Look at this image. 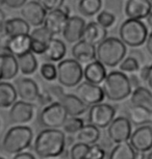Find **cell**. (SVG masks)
<instances>
[{
    "label": "cell",
    "mask_w": 152,
    "mask_h": 159,
    "mask_svg": "<svg viewBox=\"0 0 152 159\" xmlns=\"http://www.w3.org/2000/svg\"><path fill=\"white\" fill-rule=\"evenodd\" d=\"M66 149V134L58 129L44 128L34 142L35 153L40 158L49 159L61 156Z\"/></svg>",
    "instance_id": "cell-1"
},
{
    "label": "cell",
    "mask_w": 152,
    "mask_h": 159,
    "mask_svg": "<svg viewBox=\"0 0 152 159\" xmlns=\"http://www.w3.org/2000/svg\"><path fill=\"white\" fill-rule=\"evenodd\" d=\"M127 54V47L119 38H106L96 46V59L105 67L115 68Z\"/></svg>",
    "instance_id": "cell-2"
},
{
    "label": "cell",
    "mask_w": 152,
    "mask_h": 159,
    "mask_svg": "<svg viewBox=\"0 0 152 159\" xmlns=\"http://www.w3.org/2000/svg\"><path fill=\"white\" fill-rule=\"evenodd\" d=\"M34 132L26 125H15L4 134L1 147L7 154H18L24 152L31 146Z\"/></svg>",
    "instance_id": "cell-3"
},
{
    "label": "cell",
    "mask_w": 152,
    "mask_h": 159,
    "mask_svg": "<svg viewBox=\"0 0 152 159\" xmlns=\"http://www.w3.org/2000/svg\"><path fill=\"white\" fill-rule=\"evenodd\" d=\"M102 89L105 98L113 102L125 100L132 92L129 77L120 70H114L106 75Z\"/></svg>",
    "instance_id": "cell-4"
},
{
    "label": "cell",
    "mask_w": 152,
    "mask_h": 159,
    "mask_svg": "<svg viewBox=\"0 0 152 159\" xmlns=\"http://www.w3.org/2000/svg\"><path fill=\"white\" fill-rule=\"evenodd\" d=\"M148 34L147 26L142 20L126 19L119 29V39L126 47L138 48L145 44Z\"/></svg>",
    "instance_id": "cell-5"
},
{
    "label": "cell",
    "mask_w": 152,
    "mask_h": 159,
    "mask_svg": "<svg viewBox=\"0 0 152 159\" xmlns=\"http://www.w3.org/2000/svg\"><path fill=\"white\" fill-rule=\"evenodd\" d=\"M58 83L65 88H76L83 78V69L81 64L74 58L62 59L58 67Z\"/></svg>",
    "instance_id": "cell-6"
},
{
    "label": "cell",
    "mask_w": 152,
    "mask_h": 159,
    "mask_svg": "<svg viewBox=\"0 0 152 159\" xmlns=\"http://www.w3.org/2000/svg\"><path fill=\"white\" fill-rule=\"evenodd\" d=\"M68 115L61 102L53 101L46 105L39 115V123L43 128L58 129L62 128Z\"/></svg>",
    "instance_id": "cell-7"
},
{
    "label": "cell",
    "mask_w": 152,
    "mask_h": 159,
    "mask_svg": "<svg viewBox=\"0 0 152 159\" xmlns=\"http://www.w3.org/2000/svg\"><path fill=\"white\" fill-rule=\"evenodd\" d=\"M116 116V108L108 103H98L92 105L88 112L89 124L99 129L107 128Z\"/></svg>",
    "instance_id": "cell-8"
},
{
    "label": "cell",
    "mask_w": 152,
    "mask_h": 159,
    "mask_svg": "<svg viewBox=\"0 0 152 159\" xmlns=\"http://www.w3.org/2000/svg\"><path fill=\"white\" fill-rule=\"evenodd\" d=\"M132 133L131 123L127 116H118L107 127V135L114 143H126Z\"/></svg>",
    "instance_id": "cell-9"
},
{
    "label": "cell",
    "mask_w": 152,
    "mask_h": 159,
    "mask_svg": "<svg viewBox=\"0 0 152 159\" xmlns=\"http://www.w3.org/2000/svg\"><path fill=\"white\" fill-rule=\"evenodd\" d=\"M76 96L88 106L103 102L105 99L102 86L93 84L88 81L80 82L75 89Z\"/></svg>",
    "instance_id": "cell-10"
},
{
    "label": "cell",
    "mask_w": 152,
    "mask_h": 159,
    "mask_svg": "<svg viewBox=\"0 0 152 159\" xmlns=\"http://www.w3.org/2000/svg\"><path fill=\"white\" fill-rule=\"evenodd\" d=\"M35 115V105L22 100L16 101L10 107L8 118L14 125H25L29 123Z\"/></svg>",
    "instance_id": "cell-11"
},
{
    "label": "cell",
    "mask_w": 152,
    "mask_h": 159,
    "mask_svg": "<svg viewBox=\"0 0 152 159\" xmlns=\"http://www.w3.org/2000/svg\"><path fill=\"white\" fill-rule=\"evenodd\" d=\"M69 18V10L65 7L56 8V10L53 11H47L43 26H45L53 35L61 34L62 30H64Z\"/></svg>",
    "instance_id": "cell-12"
},
{
    "label": "cell",
    "mask_w": 152,
    "mask_h": 159,
    "mask_svg": "<svg viewBox=\"0 0 152 159\" xmlns=\"http://www.w3.org/2000/svg\"><path fill=\"white\" fill-rule=\"evenodd\" d=\"M128 143L136 152H150L152 150V126L144 125L136 127L132 131Z\"/></svg>",
    "instance_id": "cell-13"
},
{
    "label": "cell",
    "mask_w": 152,
    "mask_h": 159,
    "mask_svg": "<svg viewBox=\"0 0 152 159\" xmlns=\"http://www.w3.org/2000/svg\"><path fill=\"white\" fill-rule=\"evenodd\" d=\"M15 88H16L17 95L22 101L29 102L34 104L38 102L39 97L41 95V91L39 89L38 83L34 79L28 77H21L15 81Z\"/></svg>",
    "instance_id": "cell-14"
},
{
    "label": "cell",
    "mask_w": 152,
    "mask_h": 159,
    "mask_svg": "<svg viewBox=\"0 0 152 159\" xmlns=\"http://www.w3.org/2000/svg\"><path fill=\"white\" fill-rule=\"evenodd\" d=\"M47 11L37 0H30L21 7V16L29 25L39 27L44 24Z\"/></svg>",
    "instance_id": "cell-15"
},
{
    "label": "cell",
    "mask_w": 152,
    "mask_h": 159,
    "mask_svg": "<svg viewBox=\"0 0 152 159\" xmlns=\"http://www.w3.org/2000/svg\"><path fill=\"white\" fill-rule=\"evenodd\" d=\"M85 21L79 16H70L67 21L62 34L68 43H76L81 40L83 29L85 27Z\"/></svg>",
    "instance_id": "cell-16"
},
{
    "label": "cell",
    "mask_w": 152,
    "mask_h": 159,
    "mask_svg": "<svg viewBox=\"0 0 152 159\" xmlns=\"http://www.w3.org/2000/svg\"><path fill=\"white\" fill-rule=\"evenodd\" d=\"M152 10V4L149 0H127L124 11L128 19L143 20L146 19Z\"/></svg>",
    "instance_id": "cell-17"
},
{
    "label": "cell",
    "mask_w": 152,
    "mask_h": 159,
    "mask_svg": "<svg viewBox=\"0 0 152 159\" xmlns=\"http://www.w3.org/2000/svg\"><path fill=\"white\" fill-rule=\"evenodd\" d=\"M31 38L29 34H20L16 37L8 38L5 41L4 49L7 52L14 56H20L27 52H30Z\"/></svg>",
    "instance_id": "cell-18"
},
{
    "label": "cell",
    "mask_w": 152,
    "mask_h": 159,
    "mask_svg": "<svg viewBox=\"0 0 152 159\" xmlns=\"http://www.w3.org/2000/svg\"><path fill=\"white\" fill-rule=\"evenodd\" d=\"M145 65V56L141 50L138 48H132L128 52V55L123 58L119 64V70L123 73H136L139 72L141 67Z\"/></svg>",
    "instance_id": "cell-19"
},
{
    "label": "cell",
    "mask_w": 152,
    "mask_h": 159,
    "mask_svg": "<svg viewBox=\"0 0 152 159\" xmlns=\"http://www.w3.org/2000/svg\"><path fill=\"white\" fill-rule=\"evenodd\" d=\"M106 75L105 66L101 64L98 59H94L86 64L83 69V78L85 79V81L93 83V84H102L106 78Z\"/></svg>",
    "instance_id": "cell-20"
},
{
    "label": "cell",
    "mask_w": 152,
    "mask_h": 159,
    "mask_svg": "<svg viewBox=\"0 0 152 159\" xmlns=\"http://www.w3.org/2000/svg\"><path fill=\"white\" fill-rule=\"evenodd\" d=\"M19 73L17 57L8 52L0 53V81L14 79Z\"/></svg>",
    "instance_id": "cell-21"
},
{
    "label": "cell",
    "mask_w": 152,
    "mask_h": 159,
    "mask_svg": "<svg viewBox=\"0 0 152 159\" xmlns=\"http://www.w3.org/2000/svg\"><path fill=\"white\" fill-rule=\"evenodd\" d=\"M71 53L73 55V58L79 61L80 64L81 62L89 64L96 59V46L83 40H80L74 44Z\"/></svg>",
    "instance_id": "cell-22"
},
{
    "label": "cell",
    "mask_w": 152,
    "mask_h": 159,
    "mask_svg": "<svg viewBox=\"0 0 152 159\" xmlns=\"http://www.w3.org/2000/svg\"><path fill=\"white\" fill-rule=\"evenodd\" d=\"M58 102H61L64 106L68 116H80L83 113H85L89 108L88 105H85L74 94H66L65 93Z\"/></svg>",
    "instance_id": "cell-23"
},
{
    "label": "cell",
    "mask_w": 152,
    "mask_h": 159,
    "mask_svg": "<svg viewBox=\"0 0 152 159\" xmlns=\"http://www.w3.org/2000/svg\"><path fill=\"white\" fill-rule=\"evenodd\" d=\"M106 38L107 29L99 25L96 21H91V22L85 24V27L82 32L81 40L97 46L98 44L101 43Z\"/></svg>",
    "instance_id": "cell-24"
},
{
    "label": "cell",
    "mask_w": 152,
    "mask_h": 159,
    "mask_svg": "<svg viewBox=\"0 0 152 159\" xmlns=\"http://www.w3.org/2000/svg\"><path fill=\"white\" fill-rule=\"evenodd\" d=\"M2 31L7 38L16 37L20 34H29L30 25L23 18H11V19L5 20Z\"/></svg>",
    "instance_id": "cell-25"
},
{
    "label": "cell",
    "mask_w": 152,
    "mask_h": 159,
    "mask_svg": "<svg viewBox=\"0 0 152 159\" xmlns=\"http://www.w3.org/2000/svg\"><path fill=\"white\" fill-rule=\"evenodd\" d=\"M128 120L136 127L152 124V109L138 105H130L128 108Z\"/></svg>",
    "instance_id": "cell-26"
},
{
    "label": "cell",
    "mask_w": 152,
    "mask_h": 159,
    "mask_svg": "<svg viewBox=\"0 0 152 159\" xmlns=\"http://www.w3.org/2000/svg\"><path fill=\"white\" fill-rule=\"evenodd\" d=\"M67 53V47L66 44L64 43L59 39L52 38L49 41L48 45H47L46 51L43 54L45 57L50 62H59L62 61Z\"/></svg>",
    "instance_id": "cell-27"
},
{
    "label": "cell",
    "mask_w": 152,
    "mask_h": 159,
    "mask_svg": "<svg viewBox=\"0 0 152 159\" xmlns=\"http://www.w3.org/2000/svg\"><path fill=\"white\" fill-rule=\"evenodd\" d=\"M17 99V91L13 83L0 81V108H10Z\"/></svg>",
    "instance_id": "cell-28"
},
{
    "label": "cell",
    "mask_w": 152,
    "mask_h": 159,
    "mask_svg": "<svg viewBox=\"0 0 152 159\" xmlns=\"http://www.w3.org/2000/svg\"><path fill=\"white\" fill-rule=\"evenodd\" d=\"M130 102L132 105L143 106L152 109V91L145 86H139L133 89L130 94Z\"/></svg>",
    "instance_id": "cell-29"
},
{
    "label": "cell",
    "mask_w": 152,
    "mask_h": 159,
    "mask_svg": "<svg viewBox=\"0 0 152 159\" xmlns=\"http://www.w3.org/2000/svg\"><path fill=\"white\" fill-rule=\"evenodd\" d=\"M100 139V130L95 126L88 124L85 125L76 133L75 140L76 143H85V145H95Z\"/></svg>",
    "instance_id": "cell-30"
},
{
    "label": "cell",
    "mask_w": 152,
    "mask_h": 159,
    "mask_svg": "<svg viewBox=\"0 0 152 159\" xmlns=\"http://www.w3.org/2000/svg\"><path fill=\"white\" fill-rule=\"evenodd\" d=\"M19 72L23 75H32L39 68V62L32 52H27L23 55L17 56Z\"/></svg>",
    "instance_id": "cell-31"
},
{
    "label": "cell",
    "mask_w": 152,
    "mask_h": 159,
    "mask_svg": "<svg viewBox=\"0 0 152 159\" xmlns=\"http://www.w3.org/2000/svg\"><path fill=\"white\" fill-rule=\"evenodd\" d=\"M136 151L135 149L130 146V143H116V146L109 153L108 159H135Z\"/></svg>",
    "instance_id": "cell-32"
},
{
    "label": "cell",
    "mask_w": 152,
    "mask_h": 159,
    "mask_svg": "<svg viewBox=\"0 0 152 159\" xmlns=\"http://www.w3.org/2000/svg\"><path fill=\"white\" fill-rule=\"evenodd\" d=\"M77 7L85 17H93L102 8V0H79Z\"/></svg>",
    "instance_id": "cell-33"
},
{
    "label": "cell",
    "mask_w": 152,
    "mask_h": 159,
    "mask_svg": "<svg viewBox=\"0 0 152 159\" xmlns=\"http://www.w3.org/2000/svg\"><path fill=\"white\" fill-rule=\"evenodd\" d=\"M85 125V121L80 116H68L62 128L65 133L72 135L76 134Z\"/></svg>",
    "instance_id": "cell-34"
},
{
    "label": "cell",
    "mask_w": 152,
    "mask_h": 159,
    "mask_svg": "<svg viewBox=\"0 0 152 159\" xmlns=\"http://www.w3.org/2000/svg\"><path fill=\"white\" fill-rule=\"evenodd\" d=\"M90 146L81 143H75L71 146L69 156L70 159H88Z\"/></svg>",
    "instance_id": "cell-35"
},
{
    "label": "cell",
    "mask_w": 152,
    "mask_h": 159,
    "mask_svg": "<svg viewBox=\"0 0 152 159\" xmlns=\"http://www.w3.org/2000/svg\"><path fill=\"white\" fill-rule=\"evenodd\" d=\"M40 74L42 78L46 81H54L58 79V69L53 62H44L40 68Z\"/></svg>",
    "instance_id": "cell-36"
},
{
    "label": "cell",
    "mask_w": 152,
    "mask_h": 159,
    "mask_svg": "<svg viewBox=\"0 0 152 159\" xmlns=\"http://www.w3.org/2000/svg\"><path fill=\"white\" fill-rule=\"evenodd\" d=\"M96 22L105 29H108L116 23V16L114 13L109 11H100L96 15Z\"/></svg>",
    "instance_id": "cell-37"
},
{
    "label": "cell",
    "mask_w": 152,
    "mask_h": 159,
    "mask_svg": "<svg viewBox=\"0 0 152 159\" xmlns=\"http://www.w3.org/2000/svg\"><path fill=\"white\" fill-rule=\"evenodd\" d=\"M29 35H30L31 39L44 42V43H46V44H48L49 41L51 40L52 38H54V35H53L51 32H50L48 29L43 25L39 26V27H35L34 30L30 31Z\"/></svg>",
    "instance_id": "cell-38"
},
{
    "label": "cell",
    "mask_w": 152,
    "mask_h": 159,
    "mask_svg": "<svg viewBox=\"0 0 152 159\" xmlns=\"http://www.w3.org/2000/svg\"><path fill=\"white\" fill-rule=\"evenodd\" d=\"M106 156L105 150L100 145H91L89 148V156L88 159H104Z\"/></svg>",
    "instance_id": "cell-39"
},
{
    "label": "cell",
    "mask_w": 152,
    "mask_h": 159,
    "mask_svg": "<svg viewBox=\"0 0 152 159\" xmlns=\"http://www.w3.org/2000/svg\"><path fill=\"white\" fill-rule=\"evenodd\" d=\"M47 11L61 8L64 7L65 0H37Z\"/></svg>",
    "instance_id": "cell-40"
},
{
    "label": "cell",
    "mask_w": 152,
    "mask_h": 159,
    "mask_svg": "<svg viewBox=\"0 0 152 159\" xmlns=\"http://www.w3.org/2000/svg\"><path fill=\"white\" fill-rule=\"evenodd\" d=\"M46 43L44 42H41L39 40H35V39H31V44H30V52H32L35 55H43L46 51L47 48Z\"/></svg>",
    "instance_id": "cell-41"
},
{
    "label": "cell",
    "mask_w": 152,
    "mask_h": 159,
    "mask_svg": "<svg viewBox=\"0 0 152 159\" xmlns=\"http://www.w3.org/2000/svg\"><path fill=\"white\" fill-rule=\"evenodd\" d=\"M27 1L28 0H0V4L16 10V8H21Z\"/></svg>",
    "instance_id": "cell-42"
},
{
    "label": "cell",
    "mask_w": 152,
    "mask_h": 159,
    "mask_svg": "<svg viewBox=\"0 0 152 159\" xmlns=\"http://www.w3.org/2000/svg\"><path fill=\"white\" fill-rule=\"evenodd\" d=\"M13 159H37L35 157V155H32L31 153L29 152H21L18 153V154H15Z\"/></svg>",
    "instance_id": "cell-43"
},
{
    "label": "cell",
    "mask_w": 152,
    "mask_h": 159,
    "mask_svg": "<svg viewBox=\"0 0 152 159\" xmlns=\"http://www.w3.org/2000/svg\"><path fill=\"white\" fill-rule=\"evenodd\" d=\"M145 45H146V49H147L148 53L152 56V31L150 34H148V37H147V40L145 42Z\"/></svg>",
    "instance_id": "cell-44"
},
{
    "label": "cell",
    "mask_w": 152,
    "mask_h": 159,
    "mask_svg": "<svg viewBox=\"0 0 152 159\" xmlns=\"http://www.w3.org/2000/svg\"><path fill=\"white\" fill-rule=\"evenodd\" d=\"M146 82H147L149 89L152 91V64L148 65V73H147V78H146Z\"/></svg>",
    "instance_id": "cell-45"
},
{
    "label": "cell",
    "mask_w": 152,
    "mask_h": 159,
    "mask_svg": "<svg viewBox=\"0 0 152 159\" xmlns=\"http://www.w3.org/2000/svg\"><path fill=\"white\" fill-rule=\"evenodd\" d=\"M7 20V17H5V13L2 11V8L0 7V31L3 30V25L4 22Z\"/></svg>",
    "instance_id": "cell-46"
},
{
    "label": "cell",
    "mask_w": 152,
    "mask_h": 159,
    "mask_svg": "<svg viewBox=\"0 0 152 159\" xmlns=\"http://www.w3.org/2000/svg\"><path fill=\"white\" fill-rule=\"evenodd\" d=\"M135 159H147V156H146V153L136 152V157H135Z\"/></svg>",
    "instance_id": "cell-47"
},
{
    "label": "cell",
    "mask_w": 152,
    "mask_h": 159,
    "mask_svg": "<svg viewBox=\"0 0 152 159\" xmlns=\"http://www.w3.org/2000/svg\"><path fill=\"white\" fill-rule=\"evenodd\" d=\"M146 22H147V24L150 26V27H152V10H151L150 13H149L147 18H146Z\"/></svg>",
    "instance_id": "cell-48"
},
{
    "label": "cell",
    "mask_w": 152,
    "mask_h": 159,
    "mask_svg": "<svg viewBox=\"0 0 152 159\" xmlns=\"http://www.w3.org/2000/svg\"><path fill=\"white\" fill-rule=\"evenodd\" d=\"M147 159H152V151L149 153L148 156H147Z\"/></svg>",
    "instance_id": "cell-49"
},
{
    "label": "cell",
    "mask_w": 152,
    "mask_h": 159,
    "mask_svg": "<svg viewBox=\"0 0 152 159\" xmlns=\"http://www.w3.org/2000/svg\"><path fill=\"white\" fill-rule=\"evenodd\" d=\"M0 159H5V158H3V157H0Z\"/></svg>",
    "instance_id": "cell-50"
},
{
    "label": "cell",
    "mask_w": 152,
    "mask_h": 159,
    "mask_svg": "<svg viewBox=\"0 0 152 159\" xmlns=\"http://www.w3.org/2000/svg\"><path fill=\"white\" fill-rule=\"evenodd\" d=\"M149 1H150V2H151V4H152V0H149Z\"/></svg>",
    "instance_id": "cell-51"
},
{
    "label": "cell",
    "mask_w": 152,
    "mask_h": 159,
    "mask_svg": "<svg viewBox=\"0 0 152 159\" xmlns=\"http://www.w3.org/2000/svg\"><path fill=\"white\" fill-rule=\"evenodd\" d=\"M0 45H1V40H0Z\"/></svg>",
    "instance_id": "cell-52"
},
{
    "label": "cell",
    "mask_w": 152,
    "mask_h": 159,
    "mask_svg": "<svg viewBox=\"0 0 152 159\" xmlns=\"http://www.w3.org/2000/svg\"><path fill=\"white\" fill-rule=\"evenodd\" d=\"M0 127H1V123H0Z\"/></svg>",
    "instance_id": "cell-53"
}]
</instances>
